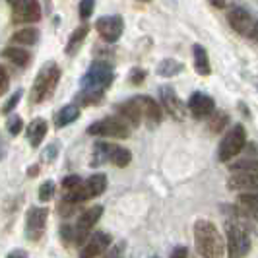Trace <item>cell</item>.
<instances>
[{"instance_id": "1", "label": "cell", "mask_w": 258, "mask_h": 258, "mask_svg": "<svg viewBox=\"0 0 258 258\" xmlns=\"http://www.w3.org/2000/svg\"><path fill=\"white\" fill-rule=\"evenodd\" d=\"M194 245L202 258H223L225 243L223 235L210 220H196L194 223Z\"/></svg>"}, {"instance_id": "2", "label": "cell", "mask_w": 258, "mask_h": 258, "mask_svg": "<svg viewBox=\"0 0 258 258\" xmlns=\"http://www.w3.org/2000/svg\"><path fill=\"white\" fill-rule=\"evenodd\" d=\"M58 80H60V68L54 64V62H49L45 64L41 70H39L37 78L31 86V93H29V103L37 105L43 103L45 99H49L56 86H58Z\"/></svg>"}, {"instance_id": "3", "label": "cell", "mask_w": 258, "mask_h": 258, "mask_svg": "<svg viewBox=\"0 0 258 258\" xmlns=\"http://www.w3.org/2000/svg\"><path fill=\"white\" fill-rule=\"evenodd\" d=\"M225 246L227 258H246L250 252V237L246 229L237 221L225 223Z\"/></svg>"}, {"instance_id": "4", "label": "cell", "mask_w": 258, "mask_h": 258, "mask_svg": "<svg viewBox=\"0 0 258 258\" xmlns=\"http://www.w3.org/2000/svg\"><path fill=\"white\" fill-rule=\"evenodd\" d=\"M113 66L103 60H97L90 66V70L82 78V88L84 90H101L105 91L111 84H113Z\"/></svg>"}, {"instance_id": "5", "label": "cell", "mask_w": 258, "mask_h": 258, "mask_svg": "<svg viewBox=\"0 0 258 258\" xmlns=\"http://www.w3.org/2000/svg\"><path fill=\"white\" fill-rule=\"evenodd\" d=\"M246 144V130L241 124H235L225 132V136L221 138L218 157L220 161H231L235 155L241 154V150Z\"/></svg>"}, {"instance_id": "6", "label": "cell", "mask_w": 258, "mask_h": 258, "mask_svg": "<svg viewBox=\"0 0 258 258\" xmlns=\"http://www.w3.org/2000/svg\"><path fill=\"white\" fill-rule=\"evenodd\" d=\"M91 136H107V138H128L130 126L120 116H107L88 126Z\"/></svg>"}, {"instance_id": "7", "label": "cell", "mask_w": 258, "mask_h": 258, "mask_svg": "<svg viewBox=\"0 0 258 258\" xmlns=\"http://www.w3.org/2000/svg\"><path fill=\"white\" fill-rule=\"evenodd\" d=\"M101 216H103V206H91L86 212H82V216L78 218L76 225H74V243L76 245L86 243L93 225L101 220Z\"/></svg>"}, {"instance_id": "8", "label": "cell", "mask_w": 258, "mask_h": 258, "mask_svg": "<svg viewBox=\"0 0 258 258\" xmlns=\"http://www.w3.org/2000/svg\"><path fill=\"white\" fill-rule=\"evenodd\" d=\"M49 210L41 206H31L26 214V237L29 241H39L45 233Z\"/></svg>"}, {"instance_id": "9", "label": "cell", "mask_w": 258, "mask_h": 258, "mask_svg": "<svg viewBox=\"0 0 258 258\" xmlns=\"http://www.w3.org/2000/svg\"><path fill=\"white\" fill-rule=\"evenodd\" d=\"M12 20L16 24H35L41 20L39 0H12Z\"/></svg>"}, {"instance_id": "10", "label": "cell", "mask_w": 258, "mask_h": 258, "mask_svg": "<svg viewBox=\"0 0 258 258\" xmlns=\"http://www.w3.org/2000/svg\"><path fill=\"white\" fill-rule=\"evenodd\" d=\"M95 29H97V33L101 35L103 41L115 43L120 39L122 31H124V22H122L120 16H105V18H99L95 22Z\"/></svg>"}, {"instance_id": "11", "label": "cell", "mask_w": 258, "mask_h": 258, "mask_svg": "<svg viewBox=\"0 0 258 258\" xmlns=\"http://www.w3.org/2000/svg\"><path fill=\"white\" fill-rule=\"evenodd\" d=\"M159 99H161V107H163L175 120H184L186 109H184V105H182V101L179 99V95L173 91L171 86H161V88H159Z\"/></svg>"}, {"instance_id": "12", "label": "cell", "mask_w": 258, "mask_h": 258, "mask_svg": "<svg viewBox=\"0 0 258 258\" xmlns=\"http://www.w3.org/2000/svg\"><path fill=\"white\" fill-rule=\"evenodd\" d=\"M109 246H111V235H107V233H103V231H95L93 235L90 233V237L86 239L84 248H82V252H80V258L101 256Z\"/></svg>"}, {"instance_id": "13", "label": "cell", "mask_w": 258, "mask_h": 258, "mask_svg": "<svg viewBox=\"0 0 258 258\" xmlns=\"http://www.w3.org/2000/svg\"><path fill=\"white\" fill-rule=\"evenodd\" d=\"M227 188L233 192H256L258 190V173H246V171H235L231 173Z\"/></svg>"}, {"instance_id": "14", "label": "cell", "mask_w": 258, "mask_h": 258, "mask_svg": "<svg viewBox=\"0 0 258 258\" xmlns=\"http://www.w3.org/2000/svg\"><path fill=\"white\" fill-rule=\"evenodd\" d=\"M188 111L192 113L194 118H208L216 111V103L206 93L194 91L192 95H190V99H188Z\"/></svg>"}, {"instance_id": "15", "label": "cell", "mask_w": 258, "mask_h": 258, "mask_svg": "<svg viewBox=\"0 0 258 258\" xmlns=\"http://www.w3.org/2000/svg\"><path fill=\"white\" fill-rule=\"evenodd\" d=\"M134 101L138 103V109L142 113V120L146 118V122H150L152 126L161 122V107L155 99L148 97V95H136Z\"/></svg>"}, {"instance_id": "16", "label": "cell", "mask_w": 258, "mask_h": 258, "mask_svg": "<svg viewBox=\"0 0 258 258\" xmlns=\"http://www.w3.org/2000/svg\"><path fill=\"white\" fill-rule=\"evenodd\" d=\"M227 22H229V26H231L237 33H241V35H248V31L254 26L252 16L246 12L245 8H233L231 12H229V16H227Z\"/></svg>"}, {"instance_id": "17", "label": "cell", "mask_w": 258, "mask_h": 258, "mask_svg": "<svg viewBox=\"0 0 258 258\" xmlns=\"http://www.w3.org/2000/svg\"><path fill=\"white\" fill-rule=\"evenodd\" d=\"M116 111H118V116L128 124V126H140L142 122V113L138 109V103L134 101V97L124 101V103L116 105Z\"/></svg>"}, {"instance_id": "18", "label": "cell", "mask_w": 258, "mask_h": 258, "mask_svg": "<svg viewBox=\"0 0 258 258\" xmlns=\"http://www.w3.org/2000/svg\"><path fill=\"white\" fill-rule=\"evenodd\" d=\"M237 206L246 218L258 221V190L256 192H243L237 196Z\"/></svg>"}, {"instance_id": "19", "label": "cell", "mask_w": 258, "mask_h": 258, "mask_svg": "<svg viewBox=\"0 0 258 258\" xmlns=\"http://www.w3.org/2000/svg\"><path fill=\"white\" fill-rule=\"evenodd\" d=\"M47 130H49V124H47L45 118H33L29 122V126H27V140L31 144V148L41 146V142L47 136Z\"/></svg>"}, {"instance_id": "20", "label": "cell", "mask_w": 258, "mask_h": 258, "mask_svg": "<svg viewBox=\"0 0 258 258\" xmlns=\"http://www.w3.org/2000/svg\"><path fill=\"white\" fill-rule=\"evenodd\" d=\"M82 186H84V190H86L88 200H90V198H95V196H101V194L105 192V188H107V175L95 173V175H91L88 181L82 182Z\"/></svg>"}, {"instance_id": "21", "label": "cell", "mask_w": 258, "mask_h": 258, "mask_svg": "<svg viewBox=\"0 0 258 258\" xmlns=\"http://www.w3.org/2000/svg\"><path fill=\"white\" fill-rule=\"evenodd\" d=\"M2 56L8 58L12 64L20 66V68H26L29 64V60H31V54L26 49H22V47H6L2 51Z\"/></svg>"}, {"instance_id": "22", "label": "cell", "mask_w": 258, "mask_h": 258, "mask_svg": "<svg viewBox=\"0 0 258 258\" xmlns=\"http://www.w3.org/2000/svg\"><path fill=\"white\" fill-rule=\"evenodd\" d=\"M192 56H194V68L200 76H208L212 72L210 68V58H208V52L202 45H194L192 47Z\"/></svg>"}, {"instance_id": "23", "label": "cell", "mask_w": 258, "mask_h": 258, "mask_svg": "<svg viewBox=\"0 0 258 258\" xmlns=\"http://www.w3.org/2000/svg\"><path fill=\"white\" fill-rule=\"evenodd\" d=\"M78 116H80V107L78 105H66L62 107L56 116H54V124H56V128H62V126H68V124H72L74 120H78Z\"/></svg>"}, {"instance_id": "24", "label": "cell", "mask_w": 258, "mask_h": 258, "mask_svg": "<svg viewBox=\"0 0 258 258\" xmlns=\"http://www.w3.org/2000/svg\"><path fill=\"white\" fill-rule=\"evenodd\" d=\"M111 146L113 144H107V142H97L93 146V154H91V161H90L91 167H99V165H103V163L109 161Z\"/></svg>"}, {"instance_id": "25", "label": "cell", "mask_w": 258, "mask_h": 258, "mask_svg": "<svg viewBox=\"0 0 258 258\" xmlns=\"http://www.w3.org/2000/svg\"><path fill=\"white\" fill-rule=\"evenodd\" d=\"M39 41V29L35 27H24L12 35V43L16 45H35Z\"/></svg>"}, {"instance_id": "26", "label": "cell", "mask_w": 258, "mask_h": 258, "mask_svg": "<svg viewBox=\"0 0 258 258\" xmlns=\"http://www.w3.org/2000/svg\"><path fill=\"white\" fill-rule=\"evenodd\" d=\"M109 161L115 163L116 167H126L130 161H132V154H130L126 148L122 146H111V154H109Z\"/></svg>"}, {"instance_id": "27", "label": "cell", "mask_w": 258, "mask_h": 258, "mask_svg": "<svg viewBox=\"0 0 258 258\" xmlns=\"http://www.w3.org/2000/svg\"><path fill=\"white\" fill-rule=\"evenodd\" d=\"M88 31H90V27L88 26H80L70 35V39H68V45H66V54H76L78 52V49H80V45L84 43V39H86V35H88Z\"/></svg>"}, {"instance_id": "28", "label": "cell", "mask_w": 258, "mask_h": 258, "mask_svg": "<svg viewBox=\"0 0 258 258\" xmlns=\"http://www.w3.org/2000/svg\"><path fill=\"white\" fill-rule=\"evenodd\" d=\"M103 101V91L101 90H84L76 95V103L78 105H99Z\"/></svg>"}, {"instance_id": "29", "label": "cell", "mask_w": 258, "mask_h": 258, "mask_svg": "<svg viewBox=\"0 0 258 258\" xmlns=\"http://www.w3.org/2000/svg\"><path fill=\"white\" fill-rule=\"evenodd\" d=\"M179 72H182V64L179 60H173V58H165V60H161V64L157 66V74L163 78L177 76Z\"/></svg>"}, {"instance_id": "30", "label": "cell", "mask_w": 258, "mask_h": 258, "mask_svg": "<svg viewBox=\"0 0 258 258\" xmlns=\"http://www.w3.org/2000/svg\"><path fill=\"white\" fill-rule=\"evenodd\" d=\"M231 173L235 171H246V173H258V159H239L237 163L229 165Z\"/></svg>"}, {"instance_id": "31", "label": "cell", "mask_w": 258, "mask_h": 258, "mask_svg": "<svg viewBox=\"0 0 258 258\" xmlns=\"http://www.w3.org/2000/svg\"><path fill=\"white\" fill-rule=\"evenodd\" d=\"M227 120H229V116L225 115V113H212L210 115V130L212 132H221L223 130V126L227 124Z\"/></svg>"}, {"instance_id": "32", "label": "cell", "mask_w": 258, "mask_h": 258, "mask_svg": "<svg viewBox=\"0 0 258 258\" xmlns=\"http://www.w3.org/2000/svg\"><path fill=\"white\" fill-rule=\"evenodd\" d=\"M24 128V120H22V116L18 115H12L8 118V122H6V130L12 134V136H18L20 132Z\"/></svg>"}, {"instance_id": "33", "label": "cell", "mask_w": 258, "mask_h": 258, "mask_svg": "<svg viewBox=\"0 0 258 258\" xmlns=\"http://www.w3.org/2000/svg\"><path fill=\"white\" fill-rule=\"evenodd\" d=\"M54 194V182L52 181H45L41 186H39V200L41 202H49Z\"/></svg>"}, {"instance_id": "34", "label": "cell", "mask_w": 258, "mask_h": 258, "mask_svg": "<svg viewBox=\"0 0 258 258\" xmlns=\"http://www.w3.org/2000/svg\"><path fill=\"white\" fill-rule=\"evenodd\" d=\"M93 8H95V0H82L80 2V18L82 20H88L91 14H93Z\"/></svg>"}, {"instance_id": "35", "label": "cell", "mask_w": 258, "mask_h": 258, "mask_svg": "<svg viewBox=\"0 0 258 258\" xmlns=\"http://www.w3.org/2000/svg\"><path fill=\"white\" fill-rule=\"evenodd\" d=\"M22 93H24V91H22V90H18V91H16V93H14V95H12V97H10L8 101H6V105L2 107V113H4V115H8V113H12L14 109L18 107V103H20V99H22Z\"/></svg>"}, {"instance_id": "36", "label": "cell", "mask_w": 258, "mask_h": 258, "mask_svg": "<svg viewBox=\"0 0 258 258\" xmlns=\"http://www.w3.org/2000/svg\"><path fill=\"white\" fill-rule=\"evenodd\" d=\"M10 88V76L6 72V68L0 64V95H4Z\"/></svg>"}, {"instance_id": "37", "label": "cell", "mask_w": 258, "mask_h": 258, "mask_svg": "<svg viewBox=\"0 0 258 258\" xmlns=\"http://www.w3.org/2000/svg\"><path fill=\"white\" fill-rule=\"evenodd\" d=\"M80 182H82V177H80V175H68V177L62 179V188H64V190H72V188H76Z\"/></svg>"}, {"instance_id": "38", "label": "cell", "mask_w": 258, "mask_h": 258, "mask_svg": "<svg viewBox=\"0 0 258 258\" xmlns=\"http://www.w3.org/2000/svg\"><path fill=\"white\" fill-rule=\"evenodd\" d=\"M144 78H146V70H142V68H132V72H130V82H132L134 86L142 84Z\"/></svg>"}, {"instance_id": "39", "label": "cell", "mask_w": 258, "mask_h": 258, "mask_svg": "<svg viewBox=\"0 0 258 258\" xmlns=\"http://www.w3.org/2000/svg\"><path fill=\"white\" fill-rule=\"evenodd\" d=\"M56 152H58V144H51V146L43 152L41 159H43V161H52V159L56 157Z\"/></svg>"}, {"instance_id": "40", "label": "cell", "mask_w": 258, "mask_h": 258, "mask_svg": "<svg viewBox=\"0 0 258 258\" xmlns=\"http://www.w3.org/2000/svg\"><path fill=\"white\" fill-rule=\"evenodd\" d=\"M103 258H122V245L115 246V248H107L103 252Z\"/></svg>"}, {"instance_id": "41", "label": "cell", "mask_w": 258, "mask_h": 258, "mask_svg": "<svg viewBox=\"0 0 258 258\" xmlns=\"http://www.w3.org/2000/svg\"><path fill=\"white\" fill-rule=\"evenodd\" d=\"M171 258H188V248H186V246H177V248L173 250Z\"/></svg>"}, {"instance_id": "42", "label": "cell", "mask_w": 258, "mask_h": 258, "mask_svg": "<svg viewBox=\"0 0 258 258\" xmlns=\"http://www.w3.org/2000/svg\"><path fill=\"white\" fill-rule=\"evenodd\" d=\"M6 155H8V144L4 140V136L0 134V161H2Z\"/></svg>"}, {"instance_id": "43", "label": "cell", "mask_w": 258, "mask_h": 258, "mask_svg": "<svg viewBox=\"0 0 258 258\" xmlns=\"http://www.w3.org/2000/svg\"><path fill=\"white\" fill-rule=\"evenodd\" d=\"M6 258H27V252L24 248H16V250H12Z\"/></svg>"}, {"instance_id": "44", "label": "cell", "mask_w": 258, "mask_h": 258, "mask_svg": "<svg viewBox=\"0 0 258 258\" xmlns=\"http://www.w3.org/2000/svg\"><path fill=\"white\" fill-rule=\"evenodd\" d=\"M248 37L252 39V41H258V22H254V26H252V29L248 31Z\"/></svg>"}, {"instance_id": "45", "label": "cell", "mask_w": 258, "mask_h": 258, "mask_svg": "<svg viewBox=\"0 0 258 258\" xmlns=\"http://www.w3.org/2000/svg\"><path fill=\"white\" fill-rule=\"evenodd\" d=\"M37 173H39V167H37V165H33V167L27 169V175H29V177H35Z\"/></svg>"}, {"instance_id": "46", "label": "cell", "mask_w": 258, "mask_h": 258, "mask_svg": "<svg viewBox=\"0 0 258 258\" xmlns=\"http://www.w3.org/2000/svg\"><path fill=\"white\" fill-rule=\"evenodd\" d=\"M140 2H150V0H140Z\"/></svg>"}, {"instance_id": "47", "label": "cell", "mask_w": 258, "mask_h": 258, "mask_svg": "<svg viewBox=\"0 0 258 258\" xmlns=\"http://www.w3.org/2000/svg\"><path fill=\"white\" fill-rule=\"evenodd\" d=\"M154 258H157V256H154Z\"/></svg>"}]
</instances>
